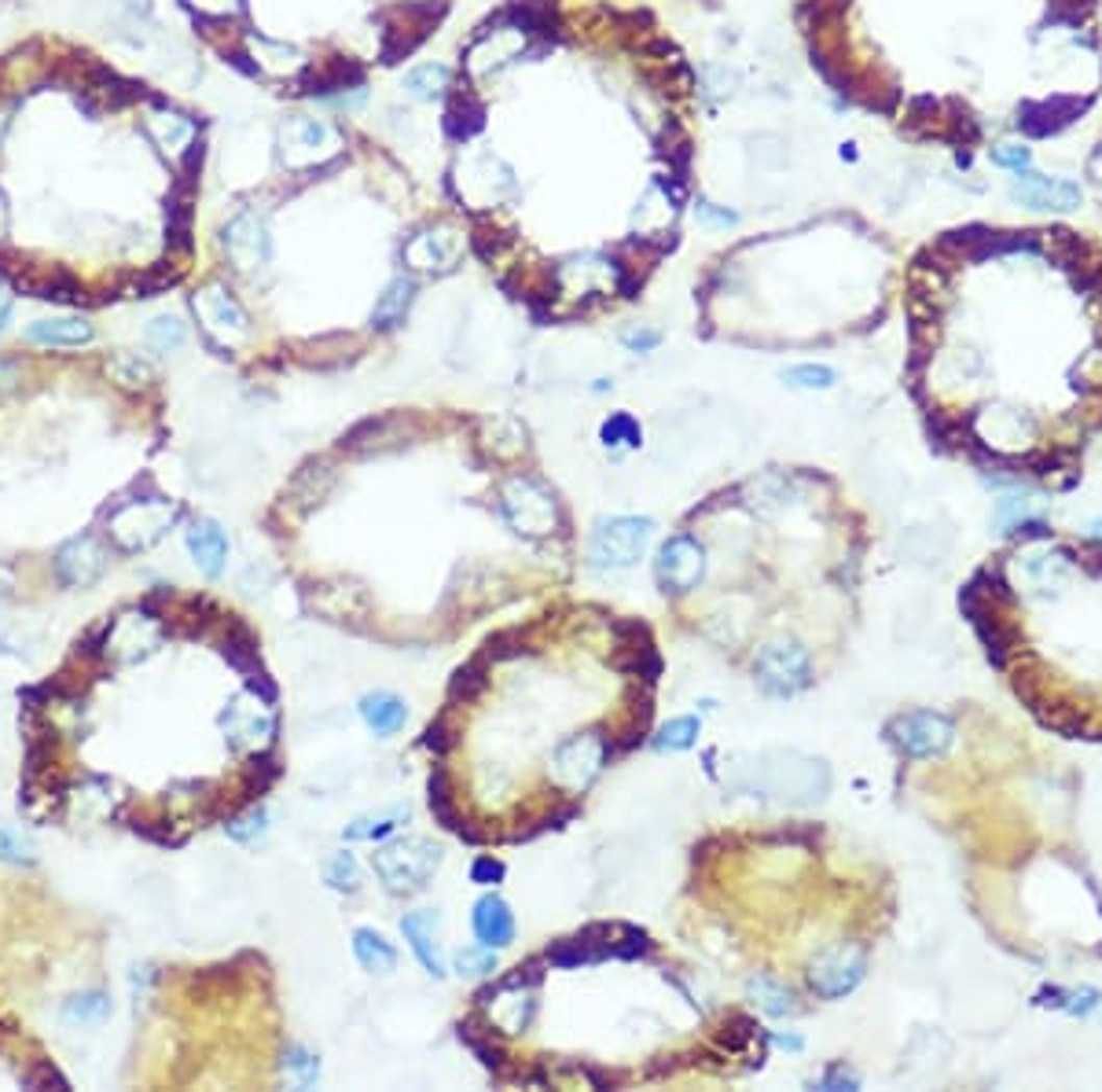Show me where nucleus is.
<instances>
[{
  "instance_id": "1",
  "label": "nucleus",
  "mask_w": 1102,
  "mask_h": 1092,
  "mask_svg": "<svg viewBox=\"0 0 1102 1092\" xmlns=\"http://www.w3.org/2000/svg\"><path fill=\"white\" fill-rule=\"evenodd\" d=\"M442 865V850L427 839H397L375 850L372 868L390 894H416Z\"/></svg>"
},
{
  "instance_id": "2",
  "label": "nucleus",
  "mask_w": 1102,
  "mask_h": 1092,
  "mask_svg": "<svg viewBox=\"0 0 1102 1092\" xmlns=\"http://www.w3.org/2000/svg\"><path fill=\"white\" fill-rule=\"evenodd\" d=\"M500 512L522 538H548L559 526V500L541 478L515 475L500 490Z\"/></svg>"
},
{
  "instance_id": "3",
  "label": "nucleus",
  "mask_w": 1102,
  "mask_h": 1092,
  "mask_svg": "<svg viewBox=\"0 0 1102 1092\" xmlns=\"http://www.w3.org/2000/svg\"><path fill=\"white\" fill-rule=\"evenodd\" d=\"M651 530L654 523L651 519H640V516H613L606 523L596 526L592 533V563L599 570H625L632 563L644 560L647 545H651Z\"/></svg>"
},
{
  "instance_id": "4",
  "label": "nucleus",
  "mask_w": 1102,
  "mask_h": 1092,
  "mask_svg": "<svg viewBox=\"0 0 1102 1092\" xmlns=\"http://www.w3.org/2000/svg\"><path fill=\"white\" fill-rule=\"evenodd\" d=\"M173 519H177V504H170V500H129L110 516V538L125 552H141V548H151L170 530Z\"/></svg>"
},
{
  "instance_id": "5",
  "label": "nucleus",
  "mask_w": 1102,
  "mask_h": 1092,
  "mask_svg": "<svg viewBox=\"0 0 1102 1092\" xmlns=\"http://www.w3.org/2000/svg\"><path fill=\"white\" fill-rule=\"evenodd\" d=\"M606 754H610V747H606L603 736H596V733L570 736V740L559 743V750L551 754V784H555L559 791H567V795H577V791H584L599 776Z\"/></svg>"
},
{
  "instance_id": "6",
  "label": "nucleus",
  "mask_w": 1102,
  "mask_h": 1092,
  "mask_svg": "<svg viewBox=\"0 0 1102 1092\" xmlns=\"http://www.w3.org/2000/svg\"><path fill=\"white\" fill-rule=\"evenodd\" d=\"M757 685L769 695H798L801 688H808L812 680V666H808V651L801 648L798 640H776L757 655Z\"/></svg>"
},
{
  "instance_id": "7",
  "label": "nucleus",
  "mask_w": 1102,
  "mask_h": 1092,
  "mask_svg": "<svg viewBox=\"0 0 1102 1092\" xmlns=\"http://www.w3.org/2000/svg\"><path fill=\"white\" fill-rule=\"evenodd\" d=\"M890 740L904 758H937L955 743V725L945 714L911 711L890 721Z\"/></svg>"
},
{
  "instance_id": "8",
  "label": "nucleus",
  "mask_w": 1102,
  "mask_h": 1092,
  "mask_svg": "<svg viewBox=\"0 0 1102 1092\" xmlns=\"http://www.w3.org/2000/svg\"><path fill=\"white\" fill-rule=\"evenodd\" d=\"M269 702H272L269 695H257V688H250V692H240L225 706L221 728L232 736L235 747L257 750L261 743L272 740V733H276V714H272Z\"/></svg>"
},
{
  "instance_id": "9",
  "label": "nucleus",
  "mask_w": 1102,
  "mask_h": 1092,
  "mask_svg": "<svg viewBox=\"0 0 1102 1092\" xmlns=\"http://www.w3.org/2000/svg\"><path fill=\"white\" fill-rule=\"evenodd\" d=\"M221 247H225L228 262H232L240 273H254L265 269L272 258V240L265 218L257 210H240L221 232Z\"/></svg>"
},
{
  "instance_id": "10",
  "label": "nucleus",
  "mask_w": 1102,
  "mask_h": 1092,
  "mask_svg": "<svg viewBox=\"0 0 1102 1092\" xmlns=\"http://www.w3.org/2000/svg\"><path fill=\"white\" fill-rule=\"evenodd\" d=\"M863 971H868V960H863L860 949H853V945H834L823 957H816L812 971H808V986L816 990V997L838 1000L860 986Z\"/></svg>"
},
{
  "instance_id": "11",
  "label": "nucleus",
  "mask_w": 1102,
  "mask_h": 1092,
  "mask_svg": "<svg viewBox=\"0 0 1102 1092\" xmlns=\"http://www.w3.org/2000/svg\"><path fill=\"white\" fill-rule=\"evenodd\" d=\"M658 586L666 593H692L706 574V548L687 533H676L658 552Z\"/></svg>"
},
{
  "instance_id": "12",
  "label": "nucleus",
  "mask_w": 1102,
  "mask_h": 1092,
  "mask_svg": "<svg viewBox=\"0 0 1102 1092\" xmlns=\"http://www.w3.org/2000/svg\"><path fill=\"white\" fill-rule=\"evenodd\" d=\"M192 305L199 313L202 328L210 331L221 346H232L247 336V313L232 298V291H225L221 283H206L202 291H195Z\"/></svg>"
},
{
  "instance_id": "13",
  "label": "nucleus",
  "mask_w": 1102,
  "mask_h": 1092,
  "mask_svg": "<svg viewBox=\"0 0 1102 1092\" xmlns=\"http://www.w3.org/2000/svg\"><path fill=\"white\" fill-rule=\"evenodd\" d=\"M339 151V133H334L327 122L317 118H295V122L283 129V158L291 166H317L324 158H331Z\"/></svg>"
},
{
  "instance_id": "14",
  "label": "nucleus",
  "mask_w": 1102,
  "mask_h": 1092,
  "mask_svg": "<svg viewBox=\"0 0 1102 1092\" xmlns=\"http://www.w3.org/2000/svg\"><path fill=\"white\" fill-rule=\"evenodd\" d=\"M1010 196L1018 199L1022 206H1032V210H1073L1080 206V188L1070 184V180H1055V177H1041L1032 170H1018V177L1010 180Z\"/></svg>"
},
{
  "instance_id": "15",
  "label": "nucleus",
  "mask_w": 1102,
  "mask_h": 1092,
  "mask_svg": "<svg viewBox=\"0 0 1102 1092\" xmlns=\"http://www.w3.org/2000/svg\"><path fill=\"white\" fill-rule=\"evenodd\" d=\"M55 570H59V577L67 581V586L85 589L103 577V570H107V552H103V545L93 538V533H81V538L67 541V545L59 548V555H55Z\"/></svg>"
},
{
  "instance_id": "16",
  "label": "nucleus",
  "mask_w": 1102,
  "mask_h": 1092,
  "mask_svg": "<svg viewBox=\"0 0 1102 1092\" xmlns=\"http://www.w3.org/2000/svg\"><path fill=\"white\" fill-rule=\"evenodd\" d=\"M618 632V655H613V666L625 673H636L644 680H654L661 673V659L651 644V632H647L644 622H618L613 625Z\"/></svg>"
},
{
  "instance_id": "17",
  "label": "nucleus",
  "mask_w": 1102,
  "mask_h": 1092,
  "mask_svg": "<svg viewBox=\"0 0 1102 1092\" xmlns=\"http://www.w3.org/2000/svg\"><path fill=\"white\" fill-rule=\"evenodd\" d=\"M529 990L533 986L526 983H515V978H504V983L493 990V1008H490V1026L504 1034H519L529 1026L533 1019V1000H529Z\"/></svg>"
},
{
  "instance_id": "18",
  "label": "nucleus",
  "mask_w": 1102,
  "mask_h": 1092,
  "mask_svg": "<svg viewBox=\"0 0 1102 1092\" xmlns=\"http://www.w3.org/2000/svg\"><path fill=\"white\" fill-rule=\"evenodd\" d=\"M401 930L408 938L411 952L420 957V964L427 968V975L442 978L445 975V957L442 945H437V913L434 909H423V913H408L401 920Z\"/></svg>"
},
{
  "instance_id": "19",
  "label": "nucleus",
  "mask_w": 1102,
  "mask_h": 1092,
  "mask_svg": "<svg viewBox=\"0 0 1102 1092\" xmlns=\"http://www.w3.org/2000/svg\"><path fill=\"white\" fill-rule=\"evenodd\" d=\"M184 545H187V552H192L195 567H199L206 577H218L221 570H225L228 538H225V530L214 523V519H199V523L187 526Z\"/></svg>"
},
{
  "instance_id": "20",
  "label": "nucleus",
  "mask_w": 1102,
  "mask_h": 1092,
  "mask_svg": "<svg viewBox=\"0 0 1102 1092\" xmlns=\"http://www.w3.org/2000/svg\"><path fill=\"white\" fill-rule=\"evenodd\" d=\"M26 339L37 346H59V350H78V346H89L96 339L93 324L81 317H45V320H33L26 328Z\"/></svg>"
},
{
  "instance_id": "21",
  "label": "nucleus",
  "mask_w": 1102,
  "mask_h": 1092,
  "mask_svg": "<svg viewBox=\"0 0 1102 1092\" xmlns=\"http://www.w3.org/2000/svg\"><path fill=\"white\" fill-rule=\"evenodd\" d=\"M474 935H478L481 945H490V949H504V945H511L515 920H511V909H507L504 897L485 894L478 905H474Z\"/></svg>"
},
{
  "instance_id": "22",
  "label": "nucleus",
  "mask_w": 1102,
  "mask_h": 1092,
  "mask_svg": "<svg viewBox=\"0 0 1102 1092\" xmlns=\"http://www.w3.org/2000/svg\"><path fill=\"white\" fill-rule=\"evenodd\" d=\"M144 125H148V133L155 136V144L166 151V155H177L184 144H192L195 136V125L187 122L184 115H177L173 107H166V103H151L148 107V118H144Z\"/></svg>"
},
{
  "instance_id": "23",
  "label": "nucleus",
  "mask_w": 1102,
  "mask_h": 1092,
  "mask_svg": "<svg viewBox=\"0 0 1102 1092\" xmlns=\"http://www.w3.org/2000/svg\"><path fill=\"white\" fill-rule=\"evenodd\" d=\"M404 258L416 269H445L456 258V240L449 232H423L404 247Z\"/></svg>"
},
{
  "instance_id": "24",
  "label": "nucleus",
  "mask_w": 1102,
  "mask_h": 1092,
  "mask_svg": "<svg viewBox=\"0 0 1102 1092\" xmlns=\"http://www.w3.org/2000/svg\"><path fill=\"white\" fill-rule=\"evenodd\" d=\"M411 295H416V283H411L408 276H397V280H390L386 291H382V298L375 302L372 328H379V331L397 328V324L404 320V313H408Z\"/></svg>"
},
{
  "instance_id": "25",
  "label": "nucleus",
  "mask_w": 1102,
  "mask_h": 1092,
  "mask_svg": "<svg viewBox=\"0 0 1102 1092\" xmlns=\"http://www.w3.org/2000/svg\"><path fill=\"white\" fill-rule=\"evenodd\" d=\"M353 952H357L360 968L372 971V975H390V971L397 968L394 945H390L386 938H382L379 930H372V927L353 930Z\"/></svg>"
},
{
  "instance_id": "26",
  "label": "nucleus",
  "mask_w": 1102,
  "mask_h": 1092,
  "mask_svg": "<svg viewBox=\"0 0 1102 1092\" xmlns=\"http://www.w3.org/2000/svg\"><path fill=\"white\" fill-rule=\"evenodd\" d=\"M19 288H26L33 298H48V302H71L78 295V280L62 269H41V273H19Z\"/></svg>"
},
{
  "instance_id": "27",
  "label": "nucleus",
  "mask_w": 1102,
  "mask_h": 1092,
  "mask_svg": "<svg viewBox=\"0 0 1102 1092\" xmlns=\"http://www.w3.org/2000/svg\"><path fill=\"white\" fill-rule=\"evenodd\" d=\"M360 718L368 721L375 736H390L404 725V702L390 692H375L360 699Z\"/></svg>"
},
{
  "instance_id": "28",
  "label": "nucleus",
  "mask_w": 1102,
  "mask_h": 1092,
  "mask_svg": "<svg viewBox=\"0 0 1102 1092\" xmlns=\"http://www.w3.org/2000/svg\"><path fill=\"white\" fill-rule=\"evenodd\" d=\"M750 1000L761 1008L765 1015H791V1012H798L791 986L779 983V978H772V975L753 978V983H750Z\"/></svg>"
},
{
  "instance_id": "29",
  "label": "nucleus",
  "mask_w": 1102,
  "mask_h": 1092,
  "mask_svg": "<svg viewBox=\"0 0 1102 1092\" xmlns=\"http://www.w3.org/2000/svg\"><path fill=\"white\" fill-rule=\"evenodd\" d=\"M187 339V328H184V320L180 317H155L148 324V331H144V343L151 346L155 353H173L180 350Z\"/></svg>"
},
{
  "instance_id": "30",
  "label": "nucleus",
  "mask_w": 1102,
  "mask_h": 1092,
  "mask_svg": "<svg viewBox=\"0 0 1102 1092\" xmlns=\"http://www.w3.org/2000/svg\"><path fill=\"white\" fill-rule=\"evenodd\" d=\"M1044 1008H1062L1070 1015H1092L1099 1008V993L1092 986H1080V990H1044L1041 993Z\"/></svg>"
},
{
  "instance_id": "31",
  "label": "nucleus",
  "mask_w": 1102,
  "mask_h": 1092,
  "mask_svg": "<svg viewBox=\"0 0 1102 1092\" xmlns=\"http://www.w3.org/2000/svg\"><path fill=\"white\" fill-rule=\"evenodd\" d=\"M449 67L445 63H427V67H416V71L404 78V89H408L411 96H420V100H427V96H437L445 85H449Z\"/></svg>"
},
{
  "instance_id": "32",
  "label": "nucleus",
  "mask_w": 1102,
  "mask_h": 1092,
  "mask_svg": "<svg viewBox=\"0 0 1102 1092\" xmlns=\"http://www.w3.org/2000/svg\"><path fill=\"white\" fill-rule=\"evenodd\" d=\"M291 486H305V493H291V500L302 507H312V504H320V497H324L327 490H331V471H327V464H309V468H305Z\"/></svg>"
},
{
  "instance_id": "33",
  "label": "nucleus",
  "mask_w": 1102,
  "mask_h": 1092,
  "mask_svg": "<svg viewBox=\"0 0 1102 1092\" xmlns=\"http://www.w3.org/2000/svg\"><path fill=\"white\" fill-rule=\"evenodd\" d=\"M107 372L115 375V382H122V387H129V391H141V387H148L151 382V368L144 365L141 357H132V353H115V357L107 361Z\"/></svg>"
},
{
  "instance_id": "34",
  "label": "nucleus",
  "mask_w": 1102,
  "mask_h": 1092,
  "mask_svg": "<svg viewBox=\"0 0 1102 1092\" xmlns=\"http://www.w3.org/2000/svg\"><path fill=\"white\" fill-rule=\"evenodd\" d=\"M459 1038H464L467 1045L474 1048V1056H478V1060L485 1063L490 1070H500V1067H504V1052H500L497 1041H493V1026H490L485 1034H481L478 1026H474V1022H464V1026H459Z\"/></svg>"
},
{
  "instance_id": "35",
  "label": "nucleus",
  "mask_w": 1102,
  "mask_h": 1092,
  "mask_svg": "<svg viewBox=\"0 0 1102 1092\" xmlns=\"http://www.w3.org/2000/svg\"><path fill=\"white\" fill-rule=\"evenodd\" d=\"M481 688H485V663H481V659H471V663H464L456 673H452V685H449L452 699L471 702V699H478Z\"/></svg>"
},
{
  "instance_id": "36",
  "label": "nucleus",
  "mask_w": 1102,
  "mask_h": 1092,
  "mask_svg": "<svg viewBox=\"0 0 1102 1092\" xmlns=\"http://www.w3.org/2000/svg\"><path fill=\"white\" fill-rule=\"evenodd\" d=\"M430 810L437 813L442 827L459 832V817H456V810H452V791H449V776H445V769H434V776H430Z\"/></svg>"
},
{
  "instance_id": "37",
  "label": "nucleus",
  "mask_w": 1102,
  "mask_h": 1092,
  "mask_svg": "<svg viewBox=\"0 0 1102 1092\" xmlns=\"http://www.w3.org/2000/svg\"><path fill=\"white\" fill-rule=\"evenodd\" d=\"M699 736V721L695 718H673L669 725H661V733L654 736V747L658 750H687Z\"/></svg>"
},
{
  "instance_id": "38",
  "label": "nucleus",
  "mask_w": 1102,
  "mask_h": 1092,
  "mask_svg": "<svg viewBox=\"0 0 1102 1092\" xmlns=\"http://www.w3.org/2000/svg\"><path fill=\"white\" fill-rule=\"evenodd\" d=\"M107 1012H110V1000L103 993H81V997H71L67 1008H62V1015L71 1022H100L107 1019Z\"/></svg>"
},
{
  "instance_id": "39",
  "label": "nucleus",
  "mask_w": 1102,
  "mask_h": 1092,
  "mask_svg": "<svg viewBox=\"0 0 1102 1092\" xmlns=\"http://www.w3.org/2000/svg\"><path fill=\"white\" fill-rule=\"evenodd\" d=\"M265 827H269V813H265L261 805H254V810H250V813H243V817L228 820V824H225V832L232 835L235 843H243V846H254L257 839H261V835H265Z\"/></svg>"
},
{
  "instance_id": "40",
  "label": "nucleus",
  "mask_w": 1102,
  "mask_h": 1092,
  "mask_svg": "<svg viewBox=\"0 0 1102 1092\" xmlns=\"http://www.w3.org/2000/svg\"><path fill=\"white\" fill-rule=\"evenodd\" d=\"M404 817H408V810H390V813H379V817H365V820H357V824L346 827V839H382V835L394 832Z\"/></svg>"
},
{
  "instance_id": "41",
  "label": "nucleus",
  "mask_w": 1102,
  "mask_h": 1092,
  "mask_svg": "<svg viewBox=\"0 0 1102 1092\" xmlns=\"http://www.w3.org/2000/svg\"><path fill=\"white\" fill-rule=\"evenodd\" d=\"M783 379L791 382V387H798V391H831L838 375H834L827 365H798V368H791Z\"/></svg>"
},
{
  "instance_id": "42",
  "label": "nucleus",
  "mask_w": 1102,
  "mask_h": 1092,
  "mask_svg": "<svg viewBox=\"0 0 1102 1092\" xmlns=\"http://www.w3.org/2000/svg\"><path fill=\"white\" fill-rule=\"evenodd\" d=\"M599 438H603L606 445H632V449H636V445H640V423L632 420L629 413H613L610 420L599 427Z\"/></svg>"
},
{
  "instance_id": "43",
  "label": "nucleus",
  "mask_w": 1102,
  "mask_h": 1092,
  "mask_svg": "<svg viewBox=\"0 0 1102 1092\" xmlns=\"http://www.w3.org/2000/svg\"><path fill=\"white\" fill-rule=\"evenodd\" d=\"M324 879L331 883L334 890H346V894L360 890V872H357L353 853H334L331 865H327V872H324Z\"/></svg>"
},
{
  "instance_id": "44",
  "label": "nucleus",
  "mask_w": 1102,
  "mask_h": 1092,
  "mask_svg": "<svg viewBox=\"0 0 1102 1092\" xmlns=\"http://www.w3.org/2000/svg\"><path fill=\"white\" fill-rule=\"evenodd\" d=\"M0 861L4 865H33V843L8 832V827H0Z\"/></svg>"
},
{
  "instance_id": "45",
  "label": "nucleus",
  "mask_w": 1102,
  "mask_h": 1092,
  "mask_svg": "<svg viewBox=\"0 0 1102 1092\" xmlns=\"http://www.w3.org/2000/svg\"><path fill=\"white\" fill-rule=\"evenodd\" d=\"M456 971L459 975H490V971H497V957H493L490 945L485 949H459Z\"/></svg>"
},
{
  "instance_id": "46",
  "label": "nucleus",
  "mask_w": 1102,
  "mask_h": 1092,
  "mask_svg": "<svg viewBox=\"0 0 1102 1092\" xmlns=\"http://www.w3.org/2000/svg\"><path fill=\"white\" fill-rule=\"evenodd\" d=\"M481 125V107L474 100H456V107L449 110V129L456 136H467L474 133Z\"/></svg>"
},
{
  "instance_id": "47",
  "label": "nucleus",
  "mask_w": 1102,
  "mask_h": 1092,
  "mask_svg": "<svg viewBox=\"0 0 1102 1092\" xmlns=\"http://www.w3.org/2000/svg\"><path fill=\"white\" fill-rule=\"evenodd\" d=\"M287 1070L302 1085H312V1082H317V1074H320V1063H317V1056H309L305 1048H291V1052H287Z\"/></svg>"
},
{
  "instance_id": "48",
  "label": "nucleus",
  "mask_w": 1102,
  "mask_h": 1092,
  "mask_svg": "<svg viewBox=\"0 0 1102 1092\" xmlns=\"http://www.w3.org/2000/svg\"><path fill=\"white\" fill-rule=\"evenodd\" d=\"M993 163L1003 166V170H1029L1032 163V151L1022 148V144H1000V148L993 151Z\"/></svg>"
},
{
  "instance_id": "49",
  "label": "nucleus",
  "mask_w": 1102,
  "mask_h": 1092,
  "mask_svg": "<svg viewBox=\"0 0 1102 1092\" xmlns=\"http://www.w3.org/2000/svg\"><path fill=\"white\" fill-rule=\"evenodd\" d=\"M19 382H23V365L11 357H0V401L11 398L19 391Z\"/></svg>"
},
{
  "instance_id": "50",
  "label": "nucleus",
  "mask_w": 1102,
  "mask_h": 1092,
  "mask_svg": "<svg viewBox=\"0 0 1102 1092\" xmlns=\"http://www.w3.org/2000/svg\"><path fill=\"white\" fill-rule=\"evenodd\" d=\"M622 343L629 346L632 353H647V350H654V346L661 343V336H658V331H651V328H629L622 336Z\"/></svg>"
},
{
  "instance_id": "51",
  "label": "nucleus",
  "mask_w": 1102,
  "mask_h": 1092,
  "mask_svg": "<svg viewBox=\"0 0 1102 1092\" xmlns=\"http://www.w3.org/2000/svg\"><path fill=\"white\" fill-rule=\"evenodd\" d=\"M471 879L481 883V887L500 883V879H504V865H500V861H493V858H478V861H474V868H471Z\"/></svg>"
},
{
  "instance_id": "52",
  "label": "nucleus",
  "mask_w": 1102,
  "mask_h": 1092,
  "mask_svg": "<svg viewBox=\"0 0 1102 1092\" xmlns=\"http://www.w3.org/2000/svg\"><path fill=\"white\" fill-rule=\"evenodd\" d=\"M192 8H199L202 16H235L240 11V0H192Z\"/></svg>"
},
{
  "instance_id": "53",
  "label": "nucleus",
  "mask_w": 1102,
  "mask_h": 1092,
  "mask_svg": "<svg viewBox=\"0 0 1102 1092\" xmlns=\"http://www.w3.org/2000/svg\"><path fill=\"white\" fill-rule=\"evenodd\" d=\"M423 747H430V750H449L452 747V736H449V728H445V721H434V725L427 728V736H423Z\"/></svg>"
},
{
  "instance_id": "54",
  "label": "nucleus",
  "mask_w": 1102,
  "mask_h": 1092,
  "mask_svg": "<svg viewBox=\"0 0 1102 1092\" xmlns=\"http://www.w3.org/2000/svg\"><path fill=\"white\" fill-rule=\"evenodd\" d=\"M820 1089H856V1077L846 1074V1067H831L827 1074H823Z\"/></svg>"
},
{
  "instance_id": "55",
  "label": "nucleus",
  "mask_w": 1102,
  "mask_h": 1092,
  "mask_svg": "<svg viewBox=\"0 0 1102 1092\" xmlns=\"http://www.w3.org/2000/svg\"><path fill=\"white\" fill-rule=\"evenodd\" d=\"M695 214H699L702 221H709V225H735V214L717 210L713 203H699V206H695Z\"/></svg>"
},
{
  "instance_id": "56",
  "label": "nucleus",
  "mask_w": 1102,
  "mask_h": 1092,
  "mask_svg": "<svg viewBox=\"0 0 1102 1092\" xmlns=\"http://www.w3.org/2000/svg\"><path fill=\"white\" fill-rule=\"evenodd\" d=\"M11 586H16V574H11V567H4V563H0V596H8Z\"/></svg>"
},
{
  "instance_id": "57",
  "label": "nucleus",
  "mask_w": 1102,
  "mask_h": 1092,
  "mask_svg": "<svg viewBox=\"0 0 1102 1092\" xmlns=\"http://www.w3.org/2000/svg\"><path fill=\"white\" fill-rule=\"evenodd\" d=\"M8 317H11V302H8V295H0V328L8 324Z\"/></svg>"
},
{
  "instance_id": "58",
  "label": "nucleus",
  "mask_w": 1102,
  "mask_h": 1092,
  "mask_svg": "<svg viewBox=\"0 0 1102 1092\" xmlns=\"http://www.w3.org/2000/svg\"><path fill=\"white\" fill-rule=\"evenodd\" d=\"M776 1045H783V1048H791V1052H798V1048H801V1038H776Z\"/></svg>"
},
{
  "instance_id": "59",
  "label": "nucleus",
  "mask_w": 1102,
  "mask_h": 1092,
  "mask_svg": "<svg viewBox=\"0 0 1102 1092\" xmlns=\"http://www.w3.org/2000/svg\"><path fill=\"white\" fill-rule=\"evenodd\" d=\"M0 228H4V199H0Z\"/></svg>"
}]
</instances>
